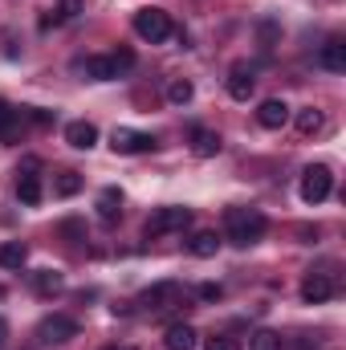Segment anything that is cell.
I'll return each mask as SVG.
<instances>
[{
    "mask_svg": "<svg viewBox=\"0 0 346 350\" xmlns=\"http://www.w3.org/2000/svg\"><path fill=\"white\" fill-rule=\"evenodd\" d=\"M224 237L237 245V249H249L265 237V216L257 208H228L224 212Z\"/></svg>",
    "mask_w": 346,
    "mask_h": 350,
    "instance_id": "6da1fadb",
    "label": "cell"
},
{
    "mask_svg": "<svg viewBox=\"0 0 346 350\" xmlns=\"http://www.w3.org/2000/svg\"><path fill=\"white\" fill-rule=\"evenodd\" d=\"M135 70V53L131 49H114V53H102V57H86L82 62V74L90 82H114L122 74Z\"/></svg>",
    "mask_w": 346,
    "mask_h": 350,
    "instance_id": "7a4b0ae2",
    "label": "cell"
},
{
    "mask_svg": "<svg viewBox=\"0 0 346 350\" xmlns=\"http://www.w3.org/2000/svg\"><path fill=\"white\" fill-rule=\"evenodd\" d=\"M191 224V208H159V212H151L147 216V224H143V232H147V241H159V237H168V232H183Z\"/></svg>",
    "mask_w": 346,
    "mask_h": 350,
    "instance_id": "3957f363",
    "label": "cell"
},
{
    "mask_svg": "<svg viewBox=\"0 0 346 350\" xmlns=\"http://www.w3.org/2000/svg\"><path fill=\"white\" fill-rule=\"evenodd\" d=\"M135 33H139L143 41L159 45V41L172 37V16H168L163 8H139V12H135Z\"/></svg>",
    "mask_w": 346,
    "mask_h": 350,
    "instance_id": "277c9868",
    "label": "cell"
},
{
    "mask_svg": "<svg viewBox=\"0 0 346 350\" xmlns=\"http://www.w3.org/2000/svg\"><path fill=\"white\" fill-rule=\"evenodd\" d=\"M70 338H78V322H74L70 314H49V318L37 326V342H41V347H62V342H70Z\"/></svg>",
    "mask_w": 346,
    "mask_h": 350,
    "instance_id": "5b68a950",
    "label": "cell"
},
{
    "mask_svg": "<svg viewBox=\"0 0 346 350\" xmlns=\"http://www.w3.org/2000/svg\"><path fill=\"white\" fill-rule=\"evenodd\" d=\"M330 191H334V175H330L326 163H314V167L302 172V200L306 204H322Z\"/></svg>",
    "mask_w": 346,
    "mask_h": 350,
    "instance_id": "8992f818",
    "label": "cell"
},
{
    "mask_svg": "<svg viewBox=\"0 0 346 350\" xmlns=\"http://www.w3.org/2000/svg\"><path fill=\"white\" fill-rule=\"evenodd\" d=\"M183 301V285L179 281H159V285H151L143 297H139V306L147 310V314H163V310H175Z\"/></svg>",
    "mask_w": 346,
    "mask_h": 350,
    "instance_id": "52a82bcc",
    "label": "cell"
},
{
    "mask_svg": "<svg viewBox=\"0 0 346 350\" xmlns=\"http://www.w3.org/2000/svg\"><path fill=\"white\" fill-rule=\"evenodd\" d=\"M110 147H114V155H143V151H155V139H151V135H143V131L114 126Z\"/></svg>",
    "mask_w": 346,
    "mask_h": 350,
    "instance_id": "ba28073f",
    "label": "cell"
},
{
    "mask_svg": "<svg viewBox=\"0 0 346 350\" xmlns=\"http://www.w3.org/2000/svg\"><path fill=\"white\" fill-rule=\"evenodd\" d=\"M41 163L37 159H25L21 163V172H16V196H21V204H41Z\"/></svg>",
    "mask_w": 346,
    "mask_h": 350,
    "instance_id": "9c48e42d",
    "label": "cell"
},
{
    "mask_svg": "<svg viewBox=\"0 0 346 350\" xmlns=\"http://www.w3.org/2000/svg\"><path fill=\"white\" fill-rule=\"evenodd\" d=\"M302 297L310 301V306H318V301H326V297H334V277L330 273H306V281H302Z\"/></svg>",
    "mask_w": 346,
    "mask_h": 350,
    "instance_id": "30bf717a",
    "label": "cell"
},
{
    "mask_svg": "<svg viewBox=\"0 0 346 350\" xmlns=\"http://www.w3.org/2000/svg\"><path fill=\"white\" fill-rule=\"evenodd\" d=\"M253 90H257V78H253V66L237 62V66L228 70V94H232L237 102H249V98H253Z\"/></svg>",
    "mask_w": 346,
    "mask_h": 350,
    "instance_id": "8fae6325",
    "label": "cell"
},
{
    "mask_svg": "<svg viewBox=\"0 0 346 350\" xmlns=\"http://www.w3.org/2000/svg\"><path fill=\"white\" fill-rule=\"evenodd\" d=\"M257 122L265 126V131H281V126L289 122V106H285L281 98H269V102H261Z\"/></svg>",
    "mask_w": 346,
    "mask_h": 350,
    "instance_id": "7c38bea8",
    "label": "cell"
},
{
    "mask_svg": "<svg viewBox=\"0 0 346 350\" xmlns=\"http://www.w3.org/2000/svg\"><path fill=\"white\" fill-rule=\"evenodd\" d=\"M25 126V110H12L8 102H0V143H16Z\"/></svg>",
    "mask_w": 346,
    "mask_h": 350,
    "instance_id": "4fadbf2b",
    "label": "cell"
},
{
    "mask_svg": "<svg viewBox=\"0 0 346 350\" xmlns=\"http://www.w3.org/2000/svg\"><path fill=\"white\" fill-rule=\"evenodd\" d=\"M66 143H70V147H78V151H90V147L98 143V126L86 122V118L70 122V126H66Z\"/></svg>",
    "mask_w": 346,
    "mask_h": 350,
    "instance_id": "5bb4252c",
    "label": "cell"
},
{
    "mask_svg": "<svg viewBox=\"0 0 346 350\" xmlns=\"http://www.w3.org/2000/svg\"><path fill=\"white\" fill-rule=\"evenodd\" d=\"M196 342H200V334L187 322H175V326H168V334H163V347L168 350H196Z\"/></svg>",
    "mask_w": 346,
    "mask_h": 350,
    "instance_id": "9a60e30c",
    "label": "cell"
},
{
    "mask_svg": "<svg viewBox=\"0 0 346 350\" xmlns=\"http://www.w3.org/2000/svg\"><path fill=\"white\" fill-rule=\"evenodd\" d=\"M98 216H102L106 224H114V220L122 216V191H118V187H102V191H98Z\"/></svg>",
    "mask_w": 346,
    "mask_h": 350,
    "instance_id": "2e32d148",
    "label": "cell"
},
{
    "mask_svg": "<svg viewBox=\"0 0 346 350\" xmlns=\"http://www.w3.org/2000/svg\"><path fill=\"white\" fill-rule=\"evenodd\" d=\"M318 66H322V70H330V74H343V70H346V45L338 41V37L322 45V53H318Z\"/></svg>",
    "mask_w": 346,
    "mask_h": 350,
    "instance_id": "e0dca14e",
    "label": "cell"
},
{
    "mask_svg": "<svg viewBox=\"0 0 346 350\" xmlns=\"http://www.w3.org/2000/svg\"><path fill=\"white\" fill-rule=\"evenodd\" d=\"M191 151H196L200 159H212V155L220 151V135L208 131V126H196V131H191Z\"/></svg>",
    "mask_w": 346,
    "mask_h": 350,
    "instance_id": "ac0fdd59",
    "label": "cell"
},
{
    "mask_svg": "<svg viewBox=\"0 0 346 350\" xmlns=\"http://www.w3.org/2000/svg\"><path fill=\"white\" fill-rule=\"evenodd\" d=\"M33 289H37L41 297H57V293L66 289V277L53 273V269H37V273H33Z\"/></svg>",
    "mask_w": 346,
    "mask_h": 350,
    "instance_id": "d6986e66",
    "label": "cell"
},
{
    "mask_svg": "<svg viewBox=\"0 0 346 350\" xmlns=\"http://www.w3.org/2000/svg\"><path fill=\"white\" fill-rule=\"evenodd\" d=\"M187 249H191V257H216V249H220V237H216L212 228H200V232L187 241Z\"/></svg>",
    "mask_w": 346,
    "mask_h": 350,
    "instance_id": "ffe728a7",
    "label": "cell"
},
{
    "mask_svg": "<svg viewBox=\"0 0 346 350\" xmlns=\"http://www.w3.org/2000/svg\"><path fill=\"white\" fill-rule=\"evenodd\" d=\"M82 191V175L78 172H57L53 175V196L57 200H70V196H78Z\"/></svg>",
    "mask_w": 346,
    "mask_h": 350,
    "instance_id": "44dd1931",
    "label": "cell"
},
{
    "mask_svg": "<svg viewBox=\"0 0 346 350\" xmlns=\"http://www.w3.org/2000/svg\"><path fill=\"white\" fill-rule=\"evenodd\" d=\"M25 261H29V249H25L21 241H8V245H0V269H21Z\"/></svg>",
    "mask_w": 346,
    "mask_h": 350,
    "instance_id": "7402d4cb",
    "label": "cell"
},
{
    "mask_svg": "<svg viewBox=\"0 0 346 350\" xmlns=\"http://www.w3.org/2000/svg\"><path fill=\"white\" fill-rule=\"evenodd\" d=\"M322 122H326V118H322V110H314V106L297 110V131H302V135H318V131H322Z\"/></svg>",
    "mask_w": 346,
    "mask_h": 350,
    "instance_id": "603a6c76",
    "label": "cell"
},
{
    "mask_svg": "<svg viewBox=\"0 0 346 350\" xmlns=\"http://www.w3.org/2000/svg\"><path fill=\"white\" fill-rule=\"evenodd\" d=\"M191 94H196V86H191L187 78H175L172 86H168V98H172V106H187V102H191Z\"/></svg>",
    "mask_w": 346,
    "mask_h": 350,
    "instance_id": "cb8c5ba5",
    "label": "cell"
},
{
    "mask_svg": "<svg viewBox=\"0 0 346 350\" xmlns=\"http://www.w3.org/2000/svg\"><path fill=\"white\" fill-rule=\"evenodd\" d=\"M249 350H281V334H273V330H257V334L249 338Z\"/></svg>",
    "mask_w": 346,
    "mask_h": 350,
    "instance_id": "d4e9b609",
    "label": "cell"
},
{
    "mask_svg": "<svg viewBox=\"0 0 346 350\" xmlns=\"http://www.w3.org/2000/svg\"><path fill=\"white\" fill-rule=\"evenodd\" d=\"M204 350H241V342L228 338V334H212V338L204 342Z\"/></svg>",
    "mask_w": 346,
    "mask_h": 350,
    "instance_id": "484cf974",
    "label": "cell"
},
{
    "mask_svg": "<svg viewBox=\"0 0 346 350\" xmlns=\"http://www.w3.org/2000/svg\"><path fill=\"white\" fill-rule=\"evenodd\" d=\"M200 297H204V301H220V297H224V289L208 281V285H200Z\"/></svg>",
    "mask_w": 346,
    "mask_h": 350,
    "instance_id": "4316f807",
    "label": "cell"
},
{
    "mask_svg": "<svg viewBox=\"0 0 346 350\" xmlns=\"http://www.w3.org/2000/svg\"><path fill=\"white\" fill-rule=\"evenodd\" d=\"M4 338H8V322L0 318V342H4Z\"/></svg>",
    "mask_w": 346,
    "mask_h": 350,
    "instance_id": "83f0119b",
    "label": "cell"
},
{
    "mask_svg": "<svg viewBox=\"0 0 346 350\" xmlns=\"http://www.w3.org/2000/svg\"><path fill=\"white\" fill-rule=\"evenodd\" d=\"M106 350H131V347H106Z\"/></svg>",
    "mask_w": 346,
    "mask_h": 350,
    "instance_id": "f1b7e54d",
    "label": "cell"
}]
</instances>
